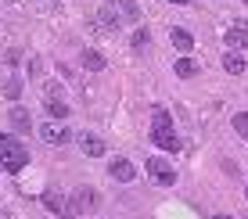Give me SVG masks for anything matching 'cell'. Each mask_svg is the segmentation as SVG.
I'll return each mask as SVG.
<instances>
[{"label": "cell", "mask_w": 248, "mask_h": 219, "mask_svg": "<svg viewBox=\"0 0 248 219\" xmlns=\"http://www.w3.org/2000/svg\"><path fill=\"white\" fill-rule=\"evenodd\" d=\"M0 162H4L7 173H18L29 165V151L22 147L18 137H11V133H0Z\"/></svg>", "instance_id": "cell-1"}, {"label": "cell", "mask_w": 248, "mask_h": 219, "mask_svg": "<svg viewBox=\"0 0 248 219\" xmlns=\"http://www.w3.org/2000/svg\"><path fill=\"white\" fill-rule=\"evenodd\" d=\"M144 169H148V176L158 183V187H173V183H176V169L166 162V158H151Z\"/></svg>", "instance_id": "cell-2"}, {"label": "cell", "mask_w": 248, "mask_h": 219, "mask_svg": "<svg viewBox=\"0 0 248 219\" xmlns=\"http://www.w3.org/2000/svg\"><path fill=\"white\" fill-rule=\"evenodd\" d=\"M101 205V194L93 187H76L72 194V205H68V212H93V208Z\"/></svg>", "instance_id": "cell-3"}, {"label": "cell", "mask_w": 248, "mask_h": 219, "mask_svg": "<svg viewBox=\"0 0 248 219\" xmlns=\"http://www.w3.org/2000/svg\"><path fill=\"white\" fill-rule=\"evenodd\" d=\"M151 144L162 151H180V140H176L173 126H151Z\"/></svg>", "instance_id": "cell-4"}, {"label": "cell", "mask_w": 248, "mask_h": 219, "mask_svg": "<svg viewBox=\"0 0 248 219\" xmlns=\"http://www.w3.org/2000/svg\"><path fill=\"white\" fill-rule=\"evenodd\" d=\"M40 137H44L47 144H68V140H72V133H68L58 119H50V122L40 126Z\"/></svg>", "instance_id": "cell-5"}, {"label": "cell", "mask_w": 248, "mask_h": 219, "mask_svg": "<svg viewBox=\"0 0 248 219\" xmlns=\"http://www.w3.org/2000/svg\"><path fill=\"white\" fill-rule=\"evenodd\" d=\"M79 147H83V155H87V158H101V155H105V140H101L97 133H83Z\"/></svg>", "instance_id": "cell-6"}, {"label": "cell", "mask_w": 248, "mask_h": 219, "mask_svg": "<svg viewBox=\"0 0 248 219\" xmlns=\"http://www.w3.org/2000/svg\"><path fill=\"white\" fill-rule=\"evenodd\" d=\"M108 173H112L119 183H133V176H137V169H133V162H130V158H115Z\"/></svg>", "instance_id": "cell-7"}, {"label": "cell", "mask_w": 248, "mask_h": 219, "mask_svg": "<svg viewBox=\"0 0 248 219\" xmlns=\"http://www.w3.org/2000/svg\"><path fill=\"white\" fill-rule=\"evenodd\" d=\"M223 40H227L230 50H248V29H241V25H230L223 32Z\"/></svg>", "instance_id": "cell-8"}, {"label": "cell", "mask_w": 248, "mask_h": 219, "mask_svg": "<svg viewBox=\"0 0 248 219\" xmlns=\"http://www.w3.org/2000/svg\"><path fill=\"white\" fill-rule=\"evenodd\" d=\"M223 69H227L230 75H241V72L248 69V58L241 54V50H230V54H223Z\"/></svg>", "instance_id": "cell-9"}, {"label": "cell", "mask_w": 248, "mask_h": 219, "mask_svg": "<svg viewBox=\"0 0 248 219\" xmlns=\"http://www.w3.org/2000/svg\"><path fill=\"white\" fill-rule=\"evenodd\" d=\"M7 119H11V126H15L18 133H29V130H32V119H29V112H25L22 104H15L11 112H7Z\"/></svg>", "instance_id": "cell-10"}, {"label": "cell", "mask_w": 248, "mask_h": 219, "mask_svg": "<svg viewBox=\"0 0 248 219\" xmlns=\"http://www.w3.org/2000/svg\"><path fill=\"white\" fill-rule=\"evenodd\" d=\"M169 40H173V47H176V50H184V54H191V50H194V36H191L187 29H180V25L169 32Z\"/></svg>", "instance_id": "cell-11"}, {"label": "cell", "mask_w": 248, "mask_h": 219, "mask_svg": "<svg viewBox=\"0 0 248 219\" xmlns=\"http://www.w3.org/2000/svg\"><path fill=\"white\" fill-rule=\"evenodd\" d=\"M79 61H83V69H90V72H101V69H105V54H101V50H93V47L83 50Z\"/></svg>", "instance_id": "cell-12"}, {"label": "cell", "mask_w": 248, "mask_h": 219, "mask_svg": "<svg viewBox=\"0 0 248 219\" xmlns=\"http://www.w3.org/2000/svg\"><path fill=\"white\" fill-rule=\"evenodd\" d=\"M44 104H47V115H50V119H58V122L68 119V104H65V101H58V97H44Z\"/></svg>", "instance_id": "cell-13"}, {"label": "cell", "mask_w": 248, "mask_h": 219, "mask_svg": "<svg viewBox=\"0 0 248 219\" xmlns=\"http://www.w3.org/2000/svg\"><path fill=\"white\" fill-rule=\"evenodd\" d=\"M112 7H119V11H123L126 22H137V18H140V7H137V0H112Z\"/></svg>", "instance_id": "cell-14"}, {"label": "cell", "mask_w": 248, "mask_h": 219, "mask_svg": "<svg viewBox=\"0 0 248 219\" xmlns=\"http://www.w3.org/2000/svg\"><path fill=\"white\" fill-rule=\"evenodd\" d=\"M44 205L50 208V212H68V208H65V198H62V194H58V190H54V187H50V190H47V194H44Z\"/></svg>", "instance_id": "cell-15"}, {"label": "cell", "mask_w": 248, "mask_h": 219, "mask_svg": "<svg viewBox=\"0 0 248 219\" xmlns=\"http://www.w3.org/2000/svg\"><path fill=\"white\" fill-rule=\"evenodd\" d=\"M97 22H101L97 29H108V32H115V29H119V18H115L112 11H108V7H105V11H97Z\"/></svg>", "instance_id": "cell-16"}, {"label": "cell", "mask_w": 248, "mask_h": 219, "mask_svg": "<svg viewBox=\"0 0 248 219\" xmlns=\"http://www.w3.org/2000/svg\"><path fill=\"white\" fill-rule=\"evenodd\" d=\"M148 44H151V36H148V29H137L133 32V50H137V54H144V50H148Z\"/></svg>", "instance_id": "cell-17"}, {"label": "cell", "mask_w": 248, "mask_h": 219, "mask_svg": "<svg viewBox=\"0 0 248 219\" xmlns=\"http://www.w3.org/2000/svg\"><path fill=\"white\" fill-rule=\"evenodd\" d=\"M176 75H184V79H191V75H198V65H194L191 58H180V61H176Z\"/></svg>", "instance_id": "cell-18"}, {"label": "cell", "mask_w": 248, "mask_h": 219, "mask_svg": "<svg viewBox=\"0 0 248 219\" xmlns=\"http://www.w3.org/2000/svg\"><path fill=\"white\" fill-rule=\"evenodd\" d=\"M4 94H7V97H18V94H22V79H18V75L4 79Z\"/></svg>", "instance_id": "cell-19"}, {"label": "cell", "mask_w": 248, "mask_h": 219, "mask_svg": "<svg viewBox=\"0 0 248 219\" xmlns=\"http://www.w3.org/2000/svg\"><path fill=\"white\" fill-rule=\"evenodd\" d=\"M234 130L241 133V137L248 140V112H241V115H234Z\"/></svg>", "instance_id": "cell-20"}, {"label": "cell", "mask_w": 248, "mask_h": 219, "mask_svg": "<svg viewBox=\"0 0 248 219\" xmlns=\"http://www.w3.org/2000/svg\"><path fill=\"white\" fill-rule=\"evenodd\" d=\"M151 126H173V119H169V112H155V119H151Z\"/></svg>", "instance_id": "cell-21"}, {"label": "cell", "mask_w": 248, "mask_h": 219, "mask_svg": "<svg viewBox=\"0 0 248 219\" xmlns=\"http://www.w3.org/2000/svg\"><path fill=\"white\" fill-rule=\"evenodd\" d=\"M169 4H191V0H169Z\"/></svg>", "instance_id": "cell-22"}, {"label": "cell", "mask_w": 248, "mask_h": 219, "mask_svg": "<svg viewBox=\"0 0 248 219\" xmlns=\"http://www.w3.org/2000/svg\"><path fill=\"white\" fill-rule=\"evenodd\" d=\"M212 219H234V216H212Z\"/></svg>", "instance_id": "cell-23"}, {"label": "cell", "mask_w": 248, "mask_h": 219, "mask_svg": "<svg viewBox=\"0 0 248 219\" xmlns=\"http://www.w3.org/2000/svg\"><path fill=\"white\" fill-rule=\"evenodd\" d=\"M245 198H248V187H245Z\"/></svg>", "instance_id": "cell-24"}]
</instances>
